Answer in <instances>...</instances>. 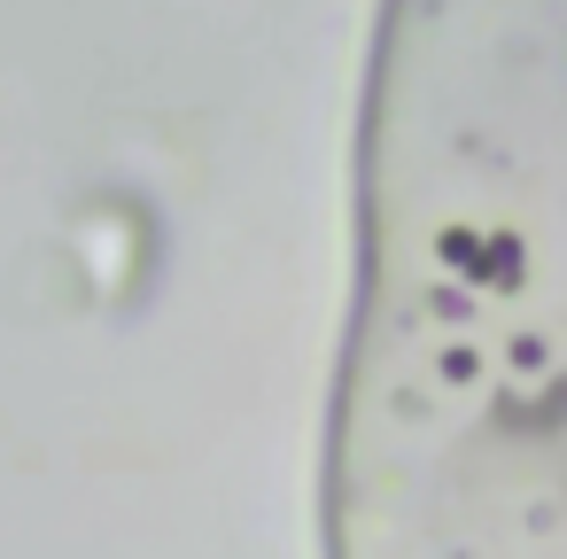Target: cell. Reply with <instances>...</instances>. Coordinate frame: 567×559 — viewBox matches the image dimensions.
I'll return each instance as SVG.
<instances>
[{"instance_id": "1", "label": "cell", "mask_w": 567, "mask_h": 559, "mask_svg": "<svg viewBox=\"0 0 567 559\" xmlns=\"http://www.w3.org/2000/svg\"><path fill=\"white\" fill-rule=\"evenodd\" d=\"M334 559H567V0H381Z\"/></svg>"}]
</instances>
